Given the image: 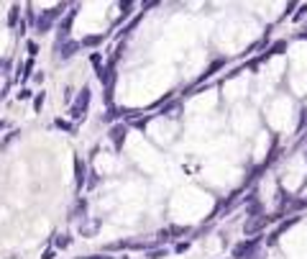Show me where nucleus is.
Here are the masks:
<instances>
[{"instance_id": "obj_1", "label": "nucleus", "mask_w": 307, "mask_h": 259, "mask_svg": "<svg viewBox=\"0 0 307 259\" xmlns=\"http://www.w3.org/2000/svg\"><path fill=\"white\" fill-rule=\"evenodd\" d=\"M64 3H59V5H54V8H49V11H41V16H36V23H33V31L39 33V36H44V33H49L51 29H54V21L59 18V16H64L67 11H64Z\"/></svg>"}, {"instance_id": "obj_2", "label": "nucleus", "mask_w": 307, "mask_h": 259, "mask_svg": "<svg viewBox=\"0 0 307 259\" xmlns=\"http://www.w3.org/2000/svg\"><path fill=\"white\" fill-rule=\"evenodd\" d=\"M90 100H92V93H90V87H82L77 95V100L69 105V115L72 121H82L87 115V108H90Z\"/></svg>"}, {"instance_id": "obj_3", "label": "nucleus", "mask_w": 307, "mask_h": 259, "mask_svg": "<svg viewBox=\"0 0 307 259\" xmlns=\"http://www.w3.org/2000/svg\"><path fill=\"white\" fill-rule=\"evenodd\" d=\"M125 136H128V126H125V123H113V126L107 129V139H110V144L115 146V151L123 149Z\"/></svg>"}, {"instance_id": "obj_4", "label": "nucleus", "mask_w": 307, "mask_h": 259, "mask_svg": "<svg viewBox=\"0 0 307 259\" xmlns=\"http://www.w3.org/2000/svg\"><path fill=\"white\" fill-rule=\"evenodd\" d=\"M79 49H82V44L75 41V39H69V41H64L59 49H54V51H57V57H59V59H72Z\"/></svg>"}, {"instance_id": "obj_5", "label": "nucleus", "mask_w": 307, "mask_h": 259, "mask_svg": "<svg viewBox=\"0 0 307 259\" xmlns=\"http://www.w3.org/2000/svg\"><path fill=\"white\" fill-rule=\"evenodd\" d=\"M75 182H77V190H82V185L87 182V164L82 157H75Z\"/></svg>"}, {"instance_id": "obj_6", "label": "nucleus", "mask_w": 307, "mask_h": 259, "mask_svg": "<svg viewBox=\"0 0 307 259\" xmlns=\"http://www.w3.org/2000/svg\"><path fill=\"white\" fill-rule=\"evenodd\" d=\"M85 213H87V200L85 198H77V203H75V208H72V221H79L82 218L85 221Z\"/></svg>"}, {"instance_id": "obj_7", "label": "nucleus", "mask_w": 307, "mask_h": 259, "mask_svg": "<svg viewBox=\"0 0 307 259\" xmlns=\"http://www.w3.org/2000/svg\"><path fill=\"white\" fill-rule=\"evenodd\" d=\"M105 41V36L103 33H92V36H82V49H95V47H100V44Z\"/></svg>"}, {"instance_id": "obj_8", "label": "nucleus", "mask_w": 307, "mask_h": 259, "mask_svg": "<svg viewBox=\"0 0 307 259\" xmlns=\"http://www.w3.org/2000/svg\"><path fill=\"white\" fill-rule=\"evenodd\" d=\"M31 69H33V59H26L23 65L18 67V75H15V80H18V82H21V80H26V77L31 75Z\"/></svg>"}, {"instance_id": "obj_9", "label": "nucleus", "mask_w": 307, "mask_h": 259, "mask_svg": "<svg viewBox=\"0 0 307 259\" xmlns=\"http://www.w3.org/2000/svg\"><path fill=\"white\" fill-rule=\"evenodd\" d=\"M18 16H21V5H11V13H8V26L11 29L18 26Z\"/></svg>"}, {"instance_id": "obj_10", "label": "nucleus", "mask_w": 307, "mask_h": 259, "mask_svg": "<svg viewBox=\"0 0 307 259\" xmlns=\"http://www.w3.org/2000/svg\"><path fill=\"white\" fill-rule=\"evenodd\" d=\"M72 244V236H67V234H57L54 236V246L57 249H67Z\"/></svg>"}, {"instance_id": "obj_11", "label": "nucleus", "mask_w": 307, "mask_h": 259, "mask_svg": "<svg viewBox=\"0 0 307 259\" xmlns=\"http://www.w3.org/2000/svg\"><path fill=\"white\" fill-rule=\"evenodd\" d=\"M54 126L61 129V131H67V133H75V131H77L75 123H69V121H64V118H57V121H54Z\"/></svg>"}, {"instance_id": "obj_12", "label": "nucleus", "mask_w": 307, "mask_h": 259, "mask_svg": "<svg viewBox=\"0 0 307 259\" xmlns=\"http://www.w3.org/2000/svg\"><path fill=\"white\" fill-rule=\"evenodd\" d=\"M90 65H92L97 72H100V69L105 67V65H103V54H100V51H92V54H90Z\"/></svg>"}, {"instance_id": "obj_13", "label": "nucleus", "mask_w": 307, "mask_h": 259, "mask_svg": "<svg viewBox=\"0 0 307 259\" xmlns=\"http://www.w3.org/2000/svg\"><path fill=\"white\" fill-rule=\"evenodd\" d=\"M44 103H46V93H39V95L33 97V111L39 113V111L44 108Z\"/></svg>"}, {"instance_id": "obj_14", "label": "nucleus", "mask_w": 307, "mask_h": 259, "mask_svg": "<svg viewBox=\"0 0 307 259\" xmlns=\"http://www.w3.org/2000/svg\"><path fill=\"white\" fill-rule=\"evenodd\" d=\"M167 257V249H154V252L146 254V259H164Z\"/></svg>"}, {"instance_id": "obj_15", "label": "nucleus", "mask_w": 307, "mask_h": 259, "mask_svg": "<svg viewBox=\"0 0 307 259\" xmlns=\"http://www.w3.org/2000/svg\"><path fill=\"white\" fill-rule=\"evenodd\" d=\"M18 133H21V131H11V133H8V136H5L3 141H0V149H5V146H8V144H11V141L18 136Z\"/></svg>"}, {"instance_id": "obj_16", "label": "nucleus", "mask_w": 307, "mask_h": 259, "mask_svg": "<svg viewBox=\"0 0 307 259\" xmlns=\"http://www.w3.org/2000/svg\"><path fill=\"white\" fill-rule=\"evenodd\" d=\"M26 49H29V54H31V59H33L36 54H39V44H36V41H29V44H26Z\"/></svg>"}, {"instance_id": "obj_17", "label": "nucleus", "mask_w": 307, "mask_h": 259, "mask_svg": "<svg viewBox=\"0 0 307 259\" xmlns=\"http://www.w3.org/2000/svg\"><path fill=\"white\" fill-rule=\"evenodd\" d=\"M15 97H18V100H29V97H31V90H29V87H23L21 93H15Z\"/></svg>"}, {"instance_id": "obj_18", "label": "nucleus", "mask_w": 307, "mask_h": 259, "mask_svg": "<svg viewBox=\"0 0 307 259\" xmlns=\"http://www.w3.org/2000/svg\"><path fill=\"white\" fill-rule=\"evenodd\" d=\"M121 8H123V13H121V18H128V16H131V8H133V3H123Z\"/></svg>"}, {"instance_id": "obj_19", "label": "nucleus", "mask_w": 307, "mask_h": 259, "mask_svg": "<svg viewBox=\"0 0 307 259\" xmlns=\"http://www.w3.org/2000/svg\"><path fill=\"white\" fill-rule=\"evenodd\" d=\"M149 121H151V115H146V118H136V121H133V126H136V129H143Z\"/></svg>"}, {"instance_id": "obj_20", "label": "nucleus", "mask_w": 307, "mask_h": 259, "mask_svg": "<svg viewBox=\"0 0 307 259\" xmlns=\"http://www.w3.org/2000/svg\"><path fill=\"white\" fill-rule=\"evenodd\" d=\"M85 259H113V257H105V254H95V257H85Z\"/></svg>"}, {"instance_id": "obj_21", "label": "nucleus", "mask_w": 307, "mask_h": 259, "mask_svg": "<svg viewBox=\"0 0 307 259\" xmlns=\"http://www.w3.org/2000/svg\"><path fill=\"white\" fill-rule=\"evenodd\" d=\"M51 257H54V252H51V249H49V252H46V254H44L41 259H51Z\"/></svg>"}, {"instance_id": "obj_22", "label": "nucleus", "mask_w": 307, "mask_h": 259, "mask_svg": "<svg viewBox=\"0 0 307 259\" xmlns=\"http://www.w3.org/2000/svg\"><path fill=\"white\" fill-rule=\"evenodd\" d=\"M3 129H5V121H3V118H0V131H3Z\"/></svg>"}, {"instance_id": "obj_23", "label": "nucleus", "mask_w": 307, "mask_h": 259, "mask_svg": "<svg viewBox=\"0 0 307 259\" xmlns=\"http://www.w3.org/2000/svg\"><path fill=\"white\" fill-rule=\"evenodd\" d=\"M123 259H131V257H123Z\"/></svg>"}]
</instances>
